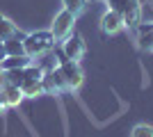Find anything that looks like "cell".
Instances as JSON below:
<instances>
[{"label":"cell","mask_w":153,"mask_h":137,"mask_svg":"<svg viewBox=\"0 0 153 137\" xmlns=\"http://www.w3.org/2000/svg\"><path fill=\"white\" fill-rule=\"evenodd\" d=\"M73 25H76V14L66 12V9L57 12L55 19H53V25H51V32L55 37V41H64L69 34H73Z\"/></svg>","instance_id":"4"},{"label":"cell","mask_w":153,"mask_h":137,"mask_svg":"<svg viewBox=\"0 0 153 137\" xmlns=\"http://www.w3.org/2000/svg\"><path fill=\"white\" fill-rule=\"evenodd\" d=\"M7 57V50H5V41H0V62Z\"/></svg>","instance_id":"17"},{"label":"cell","mask_w":153,"mask_h":137,"mask_svg":"<svg viewBox=\"0 0 153 137\" xmlns=\"http://www.w3.org/2000/svg\"><path fill=\"white\" fill-rule=\"evenodd\" d=\"M0 91H2V96H5V101H7V107H19V103L25 98L19 85H12V82H7V80L2 82Z\"/></svg>","instance_id":"8"},{"label":"cell","mask_w":153,"mask_h":137,"mask_svg":"<svg viewBox=\"0 0 153 137\" xmlns=\"http://www.w3.org/2000/svg\"><path fill=\"white\" fill-rule=\"evenodd\" d=\"M23 46H25L27 57L37 59L55 48V37H53L51 30H37V32H30L23 37Z\"/></svg>","instance_id":"1"},{"label":"cell","mask_w":153,"mask_h":137,"mask_svg":"<svg viewBox=\"0 0 153 137\" xmlns=\"http://www.w3.org/2000/svg\"><path fill=\"white\" fill-rule=\"evenodd\" d=\"M130 137H153V126L149 124H137L130 133Z\"/></svg>","instance_id":"15"},{"label":"cell","mask_w":153,"mask_h":137,"mask_svg":"<svg viewBox=\"0 0 153 137\" xmlns=\"http://www.w3.org/2000/svg\"><path fill=\"white\" fill-rule=\"evenodd\" d=\"M2 82H5V73H2V69H0V87H2Z\"/></svg>","instance_id":"18"},{"label":"cell","mask_w":153,"mask_h":137,"mask_svg":"<svg viewBox=\"0 0 153 137\" xmlns=\"http://www.w3.org/2000/svg\"><path fill=\"white\" fill-rule=\"evenodd\" d=\"M14 34H19L16 25H14L7 16H2V14H0V41H7L9 37H14Z\"/></svg>","instance_id":"13"},{"label":"cell","mask_w":153,"mask_h":137,"mask_svg":"<svg viewBox=\"0 0 153 137\" xmlns=\"http://www.w3.org/2000/svg\"><path fill=\"white\" fill-rule=\"evenodd\" d=\"M41 82H44V89L51 91V94H62V91L69 89V87H66V82H64V78H62V73H59L57 69H53V71L44 73Z\"/></svg>","instance_id":"7"},{"label":"cell","mask_w":153,"mask_h":137,"mask_svg":"<svg viewBox=\"0 0 153 137\" xmlns=\"http://www.w3.org/2000/svg\"><path fill=\"white\" fill-rule=\"evenodd\" d=\"M110 9H114L123 16V27L135 30L142 23V5L140 0H105Z\"/></svg>","instance_id":"2"},{"label":"cell","mask_w":153,"mask_h":137,"mask_svg":"<svg viewBox=\"0 0 153 137\" xmlns=\"http://www.w3.org/2000/svg\"><path fill=\"white\" fill-rule=\"evenodd\" d=\"M32 62V57L27 55H7L2 62H0V69L2 71H16V69H23Z\"/></svg>","instance_id":"9"},{"label":"cell","mask_w":153,"mask_h":137,"mask_svg":"<svg viewBox=\"0 0 153 137\" xmlns=\"http://www.w3.org/2000/svg\"><path fill=\"white\" fill-rule=\"evenodd\" d=\"M137 27H140V46L144 50H153V23L137 25Z\"/></svg>","instance_id":"12"},{"label":"cell","mask_w":153,"mask_h":137,"mask_svg":"<svg viewBox=\"0 0 153 137\" xmlns=\"http://www.w3.org/2000/svg\"><path fill=\"white\" fill-rule=\"evenodd\" d=\"M23 37L25 34H14V37H9V39L5 41V50L7 55H25V46H23Z\"/></svg>","instance_id":"11"},{"label":"cell","mask_w":153,"mask_h":137,"mask_svg":"<svg viewBox=\"0 0 153 137\" xmlns=\"http://www.w3.org/2000/svg\"><path fill=\"white\" fill-rule=\"evenodd\" d=\"M62 5H64V9L66 12H71V14H82L85 12V7H87V0H62Z\"/></svg>","instance_id":"14"},{"label":"cell","mask_w":153,"mask_h":137,"mask_svg":"<svg viewBox=\"0 0 153 137\" xmlns=\"http://www.w3.org/2000/svg\"><path fill=\"white\" fill-rule=\"evenodd\" d=\"M19 87H21V91H23V96H27V98H37L46 91L41 80H23Z\"/></svg>","instance_id":"10"},{"label":"cell","mask_w":153,"mask_h":137,"mask_svg":"<svg viewBox=\"0 0 153 137\" xmlns=\"http://www.w3.org/2000/svg\"><path fill=\"white\" fill-rule=\"evenodd\" d=\"M91 2H101V0H91ZM103 2H105V0H103Z\"/></svg>","instance_id":"19"},{"label":"cell","mask_w":153,"mask_h":137,"mask_svg":"<svg viewBox=\"0 0 153 137\" xmlns=\"http://www.w3.org/2000/svg\"><path fill=\"white\" fill-rule=\"evenodd\" d=\"M7 110V101H5V96H2V91H0V114Z\"/></svg>","instance_id":"16"},{"label":"cell","mask_w":153,"mask_h":137,"mask_svg":"<svg viewBox=\"0 0 153 137\" xmlns=\"http://www.w3.org/2000/svg\"><path fill=\"white\" fill-rule=\"evenodd\" d=\"M101 30L105 34H117L123 30V16L119 12H114V9H108V12L103 14L101 19Z\"/></svg>","instance_id":"6"},{"label":"cell","mask_w":153,"mask_h":137,"mask_svg":"<svg viewBox=\"0 0 153 137\" xmlns=\"http://www.w3.org/2000/svg\"><path fill=\"white\" fill-rule=\"evenodd\" d=\"M57 71L62 73V78L64 82H66V87L69 89H78V87L82 85V69H80V64L78 62H73V59H66L64 57V53L59 55V66H57Z\"/></svg>","instance_id":"3"},{"label":"cell","mask_w":153,"mask_h":137,"mask_svg":"<svg viewBox=\"0 0 153 137\" xmlns=\"http://www.w3.org/2000/svg\"><path fill=\"white\" fill-rule=\"evenodd\" d=\"M85 39L80 37L78 32L69 34L66 39H64V46H62V53H64V57L66 59H73V62H80L85 55Z\"/></svg>","instance_id":"5"}]
</instances>
